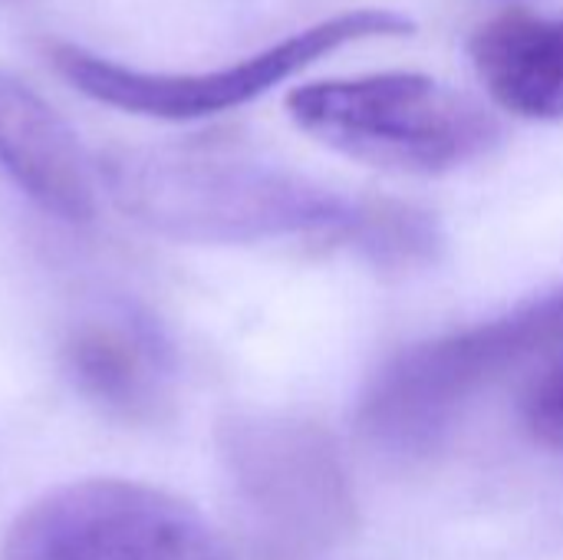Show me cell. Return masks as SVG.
Listing matches in <instances>:
<instances>
[{
    "label": "cell",
    "instance_id": "277c9868",
    "mask_svg": "<svg viewBox=\"0 0 563 560\" xmlns=\"http://www.w3.org/2000/svg\"><path fill=\"white\" fill-rule=\"evenodd\" d=\"M416 26L406 13L360 7V10H343L327 20H317L244 59H234L228 66H214L205 73L135 69V66H122L115 59L96 56L89 50H79L73 43H53L46 50V59L73 89H79L92 102H102L132 116L188 122V119H208V116L238 109L244 102H254L257 96L271 92L274 86L287 83L300 69L320 63L323 56L350 43H363L373 36L379 40L406 36Z\"/></svg>",
    "mask_w": 563,
    "mask_h": 560
},
{
    "label": "cell",
    "instance_id": "52a82bcc",
    "mask_svg": "<svg viewBox=\"0 0 563 560\" xmlns=\"http://www.w3.org/2000/svg\"><path fill=\"white\" fill-rule=\"evenodd\" d=\"M0 168L46 215L86 224L96 168L73 125L20 76L0 69Z\"/></svg>",
    "mask_w": 563,
    "mask_h": 560
},
{
    "label": "cell",
    "instance_id": "30bf717a",
    "mask_svg": "<svg viewBox=\"0 0 563 560\" xmlns=\"http://www.w3.org/2000/svg\"><path fill=\"white\" fill-rule=\"evenodd\" d=\"M350 244H360L379 264H412L432 257L439 238L422 211L393 201H366Z\"/></svg>",
    "mask_w": 563,
    "mask_h": 560
},
{
    "label": "cell",
    "instance_id": "3957f363",
    "mask_svg": "<svg viewBox=\"0 0 563 560\" xmlns=\"http://www.w3.org/2000/svg\"><path fill=\"white\" fill-rule=\"evenodd\" d=\"M554 343H563V290L402 350L369 383L356 422L383 452H429L472 396Z\"/></svg>",
    "mask_w": 563,
    "mask_h": 560
},
{
    "label": "cell",
    "instance_id": "5b68a950",
    "mask_svg": "<svg viewBox=\"0 0 563 560\" xmlns=\"http://www.w3.org/2000/svg\"><path fill=\"white\" fill-rule=\"evenodd\" d=\"M221 459L244 528L264 558L303 560L353 528L346 469L323 429L244 416L221 429Z\"/></svg>",
    "mask_w": 563,
    "mask_h": 560
},
{
    "label": "cell",
    "instance_id": "ba28073f",
    "mask_svg": "<svg viewBox=\"0 0 563 560\" xmlns=\"http://www.w3.org/2000/svg\"><path fill=\"white\" fill-rule=\"evenodd\" d=\"M63 360L73 386L89 403L122 419L152 416L175 370L158 327L132 310L82 317L63 343Z\"/></svg>",
    "mask_w": 563,
    "mask_h": 560
},
{
    "label": "cell",
    "instance_id": "7a4b0ae2",
    "mask_svg": "<svg viewBox=\"0 0 563 560\" xmlns=\"http://www.w3.org/2000/svg\"><path fill=\"white\" fill-rule=\"evenodd\" d=\"M287 112L330 152L399 175L459 172L501 135L472 96L426 73L307 83L287 96Z\"/></svg>",
    "mask_w": 563,
    "mask_h": 560
},
{
    "label": "cell",
    "instance_id": "6da1fadb",
    "mask_svg": "<svg viewBox=\"0 0 563 560\" xmlns=\"http://www.w3.org/2000/svg\"><path fill=\"white\" fill-rule=\"evenodd\" d=\"M99 175L132 221L185 244H257L280 238H353L363 205L241 155L211 149H125Z\"/></svg>",
    "mask_w": 563,
    "mask_h": 560
},
{
    "label": "cell",
    "instance_id": "8fae6325",
    "mask_svg": "<svg viewBox=\"0 0 563 560\" xmlns=\"http://www.w3.org/2000/svg\"><path fill=\"white\" fill-rule=\"evenodd\" d=\"M525 419L544 446L563 449V360L551 366L525 403Z\"/></svg>",
    "mask_w": 563,
    "mask_h": 560
},
{
    "label": "cell",
    "instance_id": "8992f818",
    "mask_svg": "<svg viewBox=\"0 0 563 560\" xmlns=\"http://www.w3.org/2000/svg\"><path fill=\"white\" fill-rule=\"evenodd\" d=\"M0 560H234L181 498L122 479L63 485L7 531Z\"/></svg>",
    "mask_w": 563,
    "mask_h": 560
},
{
    "label": "cell",
    "instance_id": "9c48e42d",
    "mask_svg": "<svg viewBox=\"0 0 563 560\" xmlns=\"http://www.w3.org/2000/svg\"><path fill=\"white\" fill-rule=\"evenodd\" d=\"M468 53L505 112L563 122V17L511 7L475 30Z\"/></svg>",
    "mask_w": 563,
    "mask_h": 560
}]
</instances>
